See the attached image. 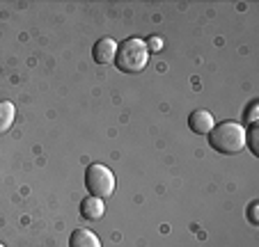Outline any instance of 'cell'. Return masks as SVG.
Returning <instances> with one entry per match:
<instances>
[{
    "instance_id": "obj_1",
    "label": "cell",
    "mask_w": 259,
    "mask_h": 247,
    "mask_svg": "<svg viewBox=\"0 0 259 247\" xmlns=\"http://www.w3.org/2000/svg\"><path fill=\"white\" fill-rule=\"evenodd\" d=\"M209 144L218 154H225V156L239 154L245 146V128L241 124H236V121H223V124L211 128Z\"/></svg>"
},
{
    "instance_id": "obj_2",
    "label": "cell",
    "mask_w": 259,
    "mask_h": 247,
    "mask_svg": "<svg viewBox=\"0 0 259 247\" xmlns=\"http://www.w3.org/2000/svg\"><path fill=\"white\" fill-rule=\"evenodd\" d=\"M149 64V51L142 39L131 37L126 39L124 44L117 46V60H115V67L124 73H140L142 69Z\"/></svg>"
},
{
    "instance_id": "obj_3",
    "label": "cell",
    "mask_w": 259,
    "mask_h": 247,
    "mask_svg": "<svg viewBox=\"0 0 259 247\" xmlns=\"http://www.w3.org/2000/svg\"><path fill=\"white\" fill-rule=\"evenodd\" d=\"M85 185H88V190L92 192V197H99V199L113 197V192H115V174L108 170L106 165L94 163V165H90L88 167Z\"/></svg>"
},
{
    "instance_id": "obj_4",
    "label": "cell",
    "mask_w": 259,
    "mask_h": 247,
    "mask_svg": "<svg viewBox=\"0 0 259 247\" xmlns=\"http://www.w3.org/2000/svg\"><path fill=\"white\" fill-rule=\"evenodd\" d=\"M117 41L110 37H103L99 39L97 44H94V51H92V58L97 64H115L117 60Z\"/></svg>"
},
{
    "instance_id": "obj_5",
    "label": "cell",
    "mask_w": 259,
    "mask_h": 247,
    "mask_svg": "<svg viewBox=\"0 0 259 247\" xmlns=\"http://www.w3.org/2000/svg\"><path fill=\"white\" fill-rule=\"evenodd\" d=\"M188 126H191V131L197 133V135H209L211 128H213L215 124H213V117H211V112L195 110V112H191V117H188Z\"/></svg>"
},
{
    "instance_id": "obj_6",
    "label": "cell",
    "mask_w": 259,
    "mask_h": 247,
    "mask_svg": "<svg viewBox=\"0 0 259 247\" xmlns=\"http://www.w3.org/2000/svg\"><path fill=\"white\" fill-rule=\"evenodd\" d=\"M103 211H106V206H103V202L99 197H85L83 202H80V215H83L85 220H99L103 218Z\"/></svg>"
},
{
    "instance_id": "obj_7",
    "label": "cell",
    "mask_w": 259,
    "mask_h": 247,
    "mask_svg": "<svg viewBox=\"0 0 259 247\" xmlns=\"http://www.w3.org/2000/svg\"><path fill=\"white\" fill-rule=\"evenodd\" d=\"M69 247H101L97 233L90 229H76L69 238Z\"/></svg>"
},
{
    "instance_id": "obj_8",
    "label": "cell",
    "mask_w": 259,
    "mask_h": 247,
    "mask_svg": "<svg viewBox=\"0 0 259 247\" xmlns=\"http://www.w3.org/2000/svg\"><path fill=\"white\" fill-rule=\"evenodd\" d=\"M14 117H16V108L12 101H0V135L7 133L14 124Z\"/></svg>"
},
{
    "instance_id": "obj_9",
    "label": "cell",
    "mask_w": 259,
    "mask_h": 247,
    "mask_svg": "<svg viewBox=\"0 0 259 247\" xmlns=\"http://www.w3.org/2000/svg\"><path fill=\"white\" fill-rule=\"evenodd\" d=\"M257 137H259V128L257 124H250V128L245 131V144L250 146V151H252L254 156H259V144H257Z\"/></svg>"
},
{
    "instance_id": "obj_10",
    "label": "cell",
    "mask_w": 259,
    "mask_h": 247,
    "mask_svg": "<svg viewBox=\"0 0 259 247\" xmlns=\"http://www.w3.org/2000/svg\"><path fill=\"white\" fill-rule=\"evenodd\" d=\"M145 44H147V51H149V53H158V51L163 48V39L161 37H152L149 41H145Z\"/></svg>"
},
{
    "instance_id": "obj_11",
    "label": "cell",
    "mask_w": 259,
    "mask_h": 247,
    "mask_svg": "<svg viewBox=\"0 0 259 247\" xmlns=\"http://www.w3.org/2000/svg\"><path fill=\"white\" fill-rule=\"evenodd\" d=\"M257 209H259V204H257V202H252V204H250V206H248V220H250V224H254V227H257V224H259Z\"/></svg>"
},
{
    "instance_id": "obj_12",
    "label": "cell",
    "mask_w": 259,
    "mask_h": 247,
    "mask_svg": "<svg viewBox=\"0 0 259 247\" xmlns=\"http://www.w3.org/2000/svg\"><path fill=\"white\" fill-rule=\"evenodd\" d=\"M257 106H259V103L252 101V103H250V108H248V121H250V124H257Z\"/></svg>"
},
{
    "instance_id": "obj_13",
    "label": "cell",
    "mask_w": 259,
    "mask_h": 247,
    "mask_svg": "<svg viewBox=\"0 0 259 247\" xmlns=\"http://www.w3.org/2000/svg\"><path fill=\"white\" fill-rule=\"evenodd\" d=\"M0 247H3V242H0Z\"/></svg>"
}]
</instances>
